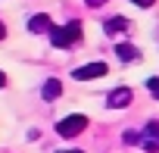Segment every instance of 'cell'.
<instances>
[{
	"label": "cell",
	"instance_id": "cell-3",
	"mask_svg": "<svg viewBox=\"0 0 159 153\" xmlns=\"http://www.w3.org/2000/svg\"><path fill=\"white\" fill-rule=\"evenodd\" d=\"M137 141H140V147H143L147 153H159V122H156V119H153V122H147Z\"/></svg>",
	"mask_w": 159,
	"mask_h": 153
},
{
	"label": "cell",
	"instance_id": "cell-14",
	"mask_svg": "<svg viewBox=\"0 0 159 153\" xmlns=\"http://www.w3.org/2000/svg\"><path fill=\"white\" fill-rule=\"evenodd\" d=\"M3 85H7V75H3V72H0V88H3Z\"/></svg>",
	"mask_w": 159,
	"mask_h": 153
},
{
	"label": "cell",
	"instance_id": "cell-8",
	"mask_svg": "<svg viewBox=\"0 0 159 153\" xmlns=\"http://www.w3.org/2000/svg\"><path fill=\"white\" fill-rule=\"evenodd\" d=\"M116 56H119L122 63H134V59L140 56V50H137L134 44H116Z\"/></svg>",
	"mask_w": 159,
	"mask_h": 153
},
{
	"label": "cell",
	"instance_id": "cell-9",
	"mask_svg": "<svg viewBox=\"0 0 159 153\" xmlns=\"http://www.w3.org/2000/svg\"><path fill=\"white\" fill-rule=\"evenodd\" d=\"M59 94H62V85H59L56 78H47L44 88H41V97H44V100H56Z\"/></svg>",
	"mask_w": 159,
	"mask_h": 153
},
{
	"label": "cell",
	"instance_id": "cell-12",
	"mask_svg": "<svg viewBox=\"0 0 159 153\" xmlns=\"http://www.w3.org/2000/svg\"><path fill=\"white\" fill-rule=\"evenodd\" d=\"M84 3H88V7H103L106 0H84Z\"/></svg>",
	"mask_w": 159,
	"mask_h": 153
},
{
	"label": "cell",
	"instance_id": "cell-2",
	"mask_svg": "<svg viewBox=\"0 0 159 153\" xmlns=\"http://www.w3.org/2000/svg\"><path fill=\"white\" fill-rule=\"evenodd\" d=\"M84 128H88V116H81V113L66 116V119L56 122V134H59V137H75V134H81Z\"/></svg>",
	"mask_w": 159,
	"mask_h": 153
},
{
	"label": "cell",
	"instance_id": "cell-4",
	"mask_svg": "<svg viewBox=\"0 0 159 153\" xmlns=\"http://www.w3.org/2000/svg\"><path fill=\"white\" fill-rule=\"evenodd\" d=\"M106 72H109L106 63H88V66H78V69L72 72V78H75V81H91V78H103Z\"/></svg>",
	"mask_w": 159,
	"mask_h": 153
},
{
	"label": "cell",
	"instance_id": "cell-7",
	"mask_svg": "<svg viewBox=\"0 0 159 153\" xmlns=\"http://www.w3.org/2000/svg\"><path fill=\"white\" fill-rule=\"evenodd\" d=\"M128 25H131V22H128L125 16H112V19H106L103 28H106V35H122V31H128Z\"/></svg>",
	"mask_w": 159,
	"mask_h": 153
},
{
	"label": "cell",
	"instance_id": "cell-10",
	"mask_svg": "<svg viewBox=\"0 0 159 153\" xmlns=\"http://www.w3.org/2000/svg\"><path fill=\"white\" fill-rule=\"evenodd\" d=\"M147 91L159 100V78H156V75H153V78H147Z\"/></svg>",
	"mask_w": 159,
	"mask_h": 153
},
{
	"label": "cell",
	"instance_id": "cell-1",
	"mask_svg": "<svg viewBox=\"0 0 159 153\" xmlns=\"http://www.w3.org/2000/svg\"><path fill=\"white\" fill-rule=\"evenodd\" d=\"M50 41H53V47H59V50L75 47L78 41H81V22L72 19V22H66V25L53 28V31H50Z\"/></svg>",
	"mask_w": 159,
	"mask_h": 153
},
{
	"label": "cell",
	"instance_id": "cell-6",
	"mask_svg": "<svg viewBox=\"0 0 159 153\" xmlns=\"http://www.w3.org/2000/svg\"><path fill=\"white\" fill-rule=\"evenodd\" d=\"M28 31H31V35H47V31H53V22H50V16H44V13L31 16V19H28Z\"/></svg>",
	"mask_w": 159,
	"mask_h": 153
},
{
	"label": "cell",
	"instance_id": "cell-11",
	"mask_svg": "<svg viewBox=\"0 0 159 153\" xmlns=\"http://www.w3.org/2000/svg\"><path fill=\"white\" fill-rule=\"evenodd\" d=\"M131 3H137V7H153L156 0H131Z\"/></svg>",
	"mask_w": 159,
	"mask_h": 153
},
{
	"label": "cell",
	"instance_id": "cell-13",
	"mask_svg": "<svg viewBox=\"0 0 159 153\" xmlns=\"http://www.w3.org/2000/svg\"><path fill=\"white\" fill-rule=\"evenodd\" d=\"M7 38V25H3V19H0V41Z\"/></svg>",
	"mask_w": 159,
	"mask_h": 153
},
{
	"label": "cell",
	"instance_id": "cell-15",
	"mask_svg": "<svg viewBox=\"0 0 159 153\" xmlns=\"http://www.w3.org/2000/svg\"><path fill=\"white\" fill-rule=\"evenodd\" d=\"M59 153H81V150H59Z\"/></svg>",
	"mask_w": 159,
	"mask_h": 153
},
{
	"label": "cell",
	"instance_id": "cell-5",
	"mask_svg": "<svg viewBox=\"0 0 159 153\" xmlns=\"http://www.w3.org/2000/svg\"><path fill=\"white\" fill-rule=\"evenodd\" d=\"M128 103H131V88H116L106 97V106L109 109H119V106H128Z\"/></svg>",
	"mask_w": 159,
	"mask_h": 153
}]
</instances>
